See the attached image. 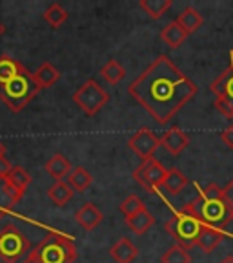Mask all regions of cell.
I'll return each instance as SVG.
<instances>
[{
  "label": "cell",
  "mask_w": 233,
  "mask_h": 263,
  "mask_svg": "<svg viewBox=\"0 0 233 263\" xmlns=\"http://www.w3.org/2000/svg\"><path fill=\"white\" fill-rule=\"evenodd\" d=\"M2 31H4V29H2V26H0V35H2Z\"/></svg>",
  "instance_id": "35"
},
{
  "label": "cell",
  "mask_w": 233,
  "mask_h": 263,
  "mask_svg": "<svg viewBox=\"0 0 233 263\" xmlns=\"http://www.w3.org/2000/svg\"><path fill=\"white\" fill-rule=\"evenodd\" d=\"M31 256L38 263H73L77 259V247L70 238L51 232L33 249Z\"/></svg>",
  "instance_id": "4"
},
{
  "label": "cell",
  "mask_w": 233,
  "mask_h": 263,
  "mask_svg": "<svg viewBox=\"0 0 233 263\" xmlns=\"http://www.w3.org/2000/svg\"><path fill=\"white\" fill-rule=\"evenodd\" d=\"M91 181H93V176L84 166H75L71 170L70 177H68V183H70L75 192H84L91 185Z\"/></svg>",
  "instance_id": "24"
},
{
  "label": "cell",
  "mask_w": 233,
  "mask_h": 263,
  "mask_svg": "<svg viewBox=\"0 0 233 263\" xmlns=\"http://www.w3.org/2000/svg\"><path fill=\"white\" fill-rule=\"evenodd\" d=\"M211 93H215V108L221 111L224 117H233V64L219 75L209 86Z\"/></svg>",
  "instance_id": "8"
},
{
  "label": "cell",
  "mask_w": 233,
  "mask_h": 263,
  "mask_svg": "<svg viewBox=\"0 0 233 263\" xmlns=\"http://www.w3.org/2000/svg\"><path fill=\"white\" fill-rule=\"evenodd\" d=\"M75 190L71 189V185L68 181H57L55 185H51L48 189V197L51 199V203L57 206H64L66 203L71 201Z\"/></svg>",
  "instance_id": "19"
},
{
  "label": "cell",
  "mask_w": 233,
  "mask_h": 263,
  "mask_svg": "<svg viewBox=\"0 0 233 263\" xmlns=\"http://www.w3.org/2000/svg\"><path fill=\"white\" fill-rule=\"evenodd\" d=\"M175 22L180 26V28L184 29L188 35H192V33H195L197 29L201 28L202 22H204V18H202V15L197 11L195 8H186L177 15Z\"/></svg>",
  "instance_id": "17"
},
{
  "label": "cell",
  "mask_w": 233,
  "mask_h": 263,
  "mask_svg": "<svg viewBox=\"0 0 233 263\" xmlns=\"http://www.w3.org/2000/svg\"><path fill=\"white\" fill-rule=\"evenodd\" d=\"M222 190H224V194H226V197L229 199V203L233 205V179L229 181L228 185H226V189H222Z\"/></svg>",
  "instance_id": "31"
},
{
  "label": "cell",
  "mask_w": 233,
  "mask_h": 263,
  "mask_svg": "<svg viewBox=\"0 0 233 263\" xmlns=\"http://www.w3.org/2000/svg\"><path fill=\"white\" fill-rule=\"evenodd\" d=\"M29 183H31V176H29L22 166H13L9 176L4 179L2 190H4L6 197L15 205V203H18L22 199V196H24L26 190H28Z\"/></svg>",
  "instance_id": "11"
},
{
  "label": "cell",
  "mask_w": 233,
  "mask_h": 263,
  "mask_svg": "<svg viewBox=\"0 0 233 263\" xmlns=\"http://www.w3.org/2000/svg\"><path fill=\"white\" fill-rule=\"evenodd\" d=\"M11 170H13L11 161H9L6 156H0V179L4 181L6 177L9 176V172H11Z\"/></svg>",
  "instance_id": "29"
},
{
  "label": "cell",
  "mask_w": 233,
  "mask_h": 263,
  "mask_svg": "<svg viewBox=\"0 0 233 263\" xmlns=\"http://www.w3.org/2000/svg\"><path fill=\"white\" fill-rule=\"evenodd\" d=\"M31 251L29 239L0 214V263H20Z\"/></svg>",
  "instance_id": "5"
},
{
  "label": "cell",
  "mask_w": 233,
  "mask_h": 263,
  "mask_svg": "<svg viewBox=\"0 0 233 263\" xmlns=\"http://www.w3.org/2000/svg\"><path fill=\"white\" fill-rule=\"evenodd\" d=\"M40 88L28 68L11 57H0V99L11 111H20L31 103Z\"/></svg>",
  "instance_id": "2"
},
{
  "label": "cell",
  "mask_w": 233,
  "mask_h": 263,
  "mask_svg": "<svg viewBox=\"0 0 233 263\" xmlns=\"http://www.w3.org/2000/svg\"><path fill=\"white\" fill-rule=\"evenodd\" d=\"M222 238H224V234H222L221 230L209 229V227H202L201 234H199V239H197V245L201 247L206 254H209V252H213L219 245H221Z\"/></svg>",
  "instance_id": "21"
},
{
  "label": "cell",
  "mask_w": 233,
  "mask_h": 263,
  "mask_svg": "<svg viewBox=\"0 0 233 263\" xmlns=\"http://www.w3.org/2000/svg\"><path fill=\"white\" fill-rule=\"evenodd\" d=\"M221 139H222V143H224L226 146L233 150V124H231V126H228V128H224V130L221 132Z\"/></svg>",
  "instance_id": "30"
},
{
  "label": "cell",
  "mask_w": 233,
  "mask_h": 263,
  "mask_svg": "<svg viewBox=\"0 0 233 263\" xmlns=\"http://www.w3.org/2000/svg\"><path fill=\"white\" fill-rule=\"evenodd\" d=\"M124 75H126L124 66L120 64L119 61H115V59H111L110 62H106V64L102 66V70H100V77H102L108 84H111V86L119 84V82L124 79Z\"/></svg>",
  "instance_id": "22"
},
{
  "label": "cell",
  "mask_w": 233,
  "mask_h": 263,
  "mask_svg": "<svg viewBox=\"0 0 233 263\" xmlns=\"http://www.w3.org/2000/svg\"><path fill=\"white\" fill-rule=\"evenodd\" d=\"M20 263H38V261H37V259H35V258H33V256H31V252H29V256H28V258H24Z\"/></svg>",
  "instance_id": "32"
},
{
  "label": "cell",
  "mask_w": 233,
  "mask_h": 263,
  "mask_svg": "<svg viewBox=\"0 0 233 263\" xmlns=\"http://www.w3.org/2000/svg\"><path fill=\"white\" fill-rule=\"evenodd\" d=\"M75 219H77V223L84 230H93L102 223L104 216H102V212L93 205V203H86V205L80 206V210H77Z\"/></svg>",
  "instance_id": "13"
},
{
  "label": "cell",
  "mask_w": 233,
  "mask_h": 263,
  "mask_svg": "<svg viewBox=\"0 0 233 263\" xmlns=\"http://www.w3.org/2000/svg\"><path fill=\"white\" fill-rule=\"evenodd\" d=\"M231 64H233V49H231Z\"/></svg>",
  "instance_id": "36"
},
{
  "label": "cell",
  "mask_w": 233,
  "mask_h": 263,
  "mask_svg": "<svg viewBox=\"0 0 233 263\" xmlns=\"http://www.w3.org/2000/svg\"><path fill=\"white\" fill-rule=\"evenodd\" d=\"M73 101L88 117H95L106 106V103L110 101V95L106 93V90L95 79H88L73 93Z\"/></svg>",
  "instance_id": "7"
},
{
  "label": "cell",
  "mask_w": 233,
  "mask_h": 263,
  "mask_svg": "<svg viewBox=\"0 0 233 263\" xmlns=\"http://www.w3.org/2000/svg\"><path fill=\"white\" fill-rule=\"evenodd\" d=\"M186 185H188V177L180 172L179 168H170L160 190L164 194H168V196H177V194H180L184 190Z\"/></svg>",
  "instance_id": "18"
},
{
  "label": "cell",
  "mask_w": 233,
  "mask_h": 263,
  "mask_svg": "<svg viewBox=\"0 0 233 263\" xmlns=\"http://www.w3.org/2000/svg\"><path fill=\"white\" fill-rule=\"evenodd\" d=\"M160 261L162 263H192V256H189V252L186 251V249H182L180 245H173L164 252Z\"/></svg>",
  "instance_id": "27"
},
{
  "label": "cell",
  "mask_w": 233,
  "mask_h": 263,
  "mask_svg": "<svg viewBox=\"0 0 233 263\" xmlns=\"http://www.w3.org/2000/svg\"><path fill=\"white\" fill-rule=\"evenodd\" d=\"M44 168L55 181H64L66 177H70L73 166H71V161L68 157H64L62 154H55L48 159Z\"/></svg>",
  "instance_id": "15"
},
{
  "label": "cell",
  "mask_w": 233,
  "mask_h": 263,
  "mask_svg": "<svg viewBox=\"0 0 233 263\" xmlns=\"http://www.w3.org/2000/svg\"><path fill=\"white\" fill-rule=\"evenodd\" d=\"M128 91L157 123L166 124L195 97L199 88L166 55H160L131 82Z\"/></svg>",
  "instance_id": "1"
},
{
  "label": "cell",
  "mask_w": 233,
  "mask_h": 263,
  "mask_svg": "<svg viewBox=\"0 0 233 263\" xmlns=\"http://www.w3.org/2000/svg\"><path fill=\"white\" fill-rule=\"evenodd\" d=\"M166 176H168V170L164 168L162 163L157 161L155 157L142 161L139 164V168H135V172H133V179L150 194L160 190Z\"/></svg>",
  "instance_id": "9"
},
{
  "label": "cell",
  "mask_w": 233,
  "mask_h": 263,
  "mask_svg": "<svg viewBox=\"0 0 233 263\" xmlns=\"http://www.w3.org/2000/svg\"><path fill=\"white\" fill-rule=\"evenodd\" d=\"M128 146L140 157V159H152L153 154L157 152V148L160 146V137L155 136V132H152L150 128H140L139 132H135L128 141Z\"/></svg>",
  "instance_id": "10"
},
{
  "label": "cell",
  "mask_w": 233,
  "mask_h": 263,
  "mask_svg": "<svg viewBox=\"0 0 233 263\" xmlns=\"http://www.w3.org/2000/svg\"><path fill=\"white\" fill-rule=\"evenodd\" d=\"M164 229L168 230V234H172V238L177 241V245H180L182 249L188 251L193 245H197L202 225L197 221L195 216L184 206V209L173 212L172 218L164 223Z\"/></svg>",
  "instance_id": "6"
},
{
  "label": "cell",
  "mask_w": 233,
  "mask_h": 263,
  "mask_svg": "<svg viewBox=\"0 0 233 263\" xmlns=\"http://www.w3.org/2000/svg\"><path fill=\"white\" fill-rule=\"evenodd\" d=\"M126 223H128V227L135 232V234L140 236V234H144V232H147V230L152 229V225L155 223V218H153L152 214L147 212V209H146V210H142V212L135 214V216H131V218H128Z\"/></svg>",
  "instance_id": "23"
},
{
  "label": "cell",
  "mask_w": 233,
  "mask_h": 263,
  "mask_svg": "<svg viewBox=\"0 0 233 263\" xmlns=\"http://www.w3.org/2000/svg\"><path fill=\"white\" fill-rule=\"evenodd\" d=\"M139 6H140V9H144L152 18H160L164 13L172 8L173 2L172 0H140Z\"/></svg>",
  "instance_id": "25"
},
{
  "label": "cell",
  "mask_w": 233,
  "mask_h": 263,
  "mask_svg": "<svg viewBox=\"0 0 233 263\" xmlns=\"http://www.w3.org/2000/svg\"><path fill=\"white\" fill-rule=\"evenodd\" d=\"M33 79L37 82V86L40 90H44V88H51L60 79V71L51 62H42L37 68V71L33 73Z\"/></svg>",
  "instance_id": "16"
},
{
  "label": "cell",
  "mask_w": 233,
  "mask_h": 263,
  "mask_svg": "<svg viewBox=\"0 0 233 263\" xmlns=\"http://www.w3.org/2000/svg\"><path fill=\"white\" fill-rule=\"evenodd\" d=\"M110 254L117 263H131L139 254V249H137L135 243L131 241L130 238L124 236V238H120L119 241L111 247Z\"/></svg>",
  "instance_id": "14"
},
{
  "label": "cell",
  "mask_w": 233,
  "mask_h": 263,
  "mask_svg": "<svg viewBox=\"0 0 233 263\" xmlns=\"http://www.w3.org/2000/svg\"><path fill=\"white\" fill-rule=\"evenodd\" d=\"M189 144V137L179 126H172L168 132H164L160 137V146H164L166 152L172 156H179L182 150Z\"/></svg>",
  "instance_id": "12"
},
{
  "label": "cell",
  "mask_w": 233,
  "mask_h": 263,
  "mask_svg": "<svg viewBox=\"0 0 233 263\" xmlns=\"http://www.w3.org/2000/svg\"><path fill=\"white\" fill-rule=\"evenodd\" d=\"M221 263H233V256H226V258L222 259Z\"/></svg>",
  "instance_id": "33"
},
{
  "label": "cell",
  "mask_w": 233,
  "mask_h": 263,
  "mask_svg": "<svg viewBox=\"0 0 233 263\" xmlns=\"http://www.w3.org/2000/svg\"><path fill=\"white\" fill-rule=\"evenodd\" d=\"M0 156H6V146L0 143Z\"/></svg>",
  "instance_id": "34"
},
{
  "label": "cell",
  "mask_w": 233,
  "mask_h": 263,
  "mask_svg": "<svg viewBox=\"0 0 233 263\" xmlns=\"http://www.w3.org/2000/svg\"><path fill=\"white\" fill-rule=\"evenodd\" d=\"M120 212L128 218H131V216H135V214L142 212V210H146V205L142 203V199H140L139 196H135V194H130V196L124 199L122 203H120Z\"/></svg>",
  "instance_id": "28"
},
{
  "label": "cell",
  "mask_w": 233,
  "mask_h": 263,
  "mask_svg": "<svg viewBox=\"0 0 233 263\" xmlns=\"http://www.w3.org/2000/svg\"><path fill=\"white\" fill-rule=\"evenodd\" d=\"M202 227L215 230H229L233 225V205L226 197L224 190L215 183L206 185L201 194L186 205Z\"/></svg>",
  "instance_id": "3"
},
{
  "label": "cell",
  "mask_w": 233,
  "mask_h": 263,
  "mask_svg": "<svg viewBox=\"0 0 233 263\" xmlns=\"http://www.w3.org/2000/svg\"><path fill=\"white\" fill-rule=\"evenodd\" d=\"M160 39H162V41L166 42L172 49H175V48H179L180 44H184V41L188 39V33H186L184 29L180 28V26L173 21L162 28V31H160Z\"/></svg>",
  "instance_id": "20"
},
{
  "label": "cell",
  "mask_w": 233,
  "mask_h": 263,
  "mask_svg": "<svg viewBox=\"0 0 233 263\" xmlns=\"http://www.w3.org/2000/svg\"><path fill=\"white\" fill-rule=\"evenodd\" d=\"M44 21L48 22L53 29H58L66 21H68V11H66L58 2H53V4L44 11Z\"/></svg>",
  "instance_id": "26"
}]
</instances>
